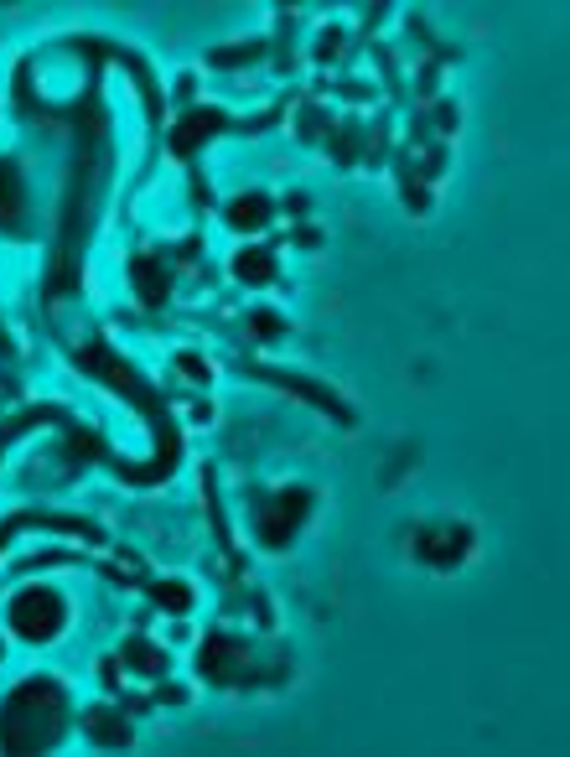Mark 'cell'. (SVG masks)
Masks as SVG:
<instances>
[{
	"label": "cell",
	"mask_w": 570,
	"mask_h": 757,
	"mask_svg": "<svg viewBox=\"0 0 570 757\" xmlns=\"http://www.w3.org/2000/svg\"><path fill=\"white\" fill-rule=\"evenodd\" d=\"M62 618V602L57 597H42V592H31V597H21L16 602V612H10V623L21 627L27 638H42V633H57V623Z\"/></svg>",
	"instance_id": "cell-1"
}]
</instances>
